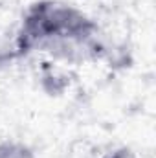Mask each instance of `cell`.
<instances>
[{
	"mask_svg": "<svg viewBox=\"0 0 156 158\" xmlns=\"http://www.w3.org/2000/svg\"><path fill=\"white\" fill-rule=\"evenodd\" d=\"M99 28L77 6L63 0H37L22 15L15 52H46L63 61H86L97 55Z\"/></svg>",
	"mask_w": 156,
	"mask_h": 158,
	"instance_id": "6da1fadb",
	"label": "cell"
},
{
	"mask_svg": "<svg viewBox=\"0 0 156 158\" xmlns=\"http://www.w3.org/2000/svg\"><path fill=\"white\" fill-rule=\"evenodd\" d=\"M0 158H37L31 145L17 138H6L0 142Z\"/></svg>",
	"mask_w": 156,
	"mask_h": 158,
	"instance_id": "7a4b0ae2",
	"label": "cell"
},
{
	"mask_svg": "<svg viewBox=\"0 0 156 158\" xmlns=\"http://www.w3.org/2000/svg\"><path fill=\"white\" fill-rule=\"evenodd\" d=\"M101 158H140V156L132 149H129V147H117V149L107 153L105 156H101Z\"/></svg>",
	"mask_w": 156,
	"mask_h": 158,
	"instance_id": "3957f363",
	"label": "cell"
}]
</instances>
